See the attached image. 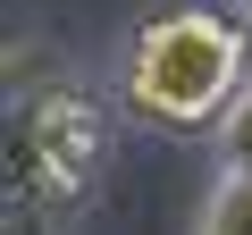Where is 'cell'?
Masks as SVG:
<instances>
[{"label":"cell","instance_id":"cell-1","mask_svg":"<svg viewBox=\"0 0 252 235\" xmlns=\"http://www.w3.org/2000/svg\"><path fill=\"white\" fill-rule=\"evenodd\" d=\"M244 76H252V17L244 9H160L126 42V67H118L126 109L168 135L227 126Z\"/></svg>","mask_w":252,"mask_h":235},{"label":"cell","instance_id":"cell-2","mask_svg":"<svg viewBox=\"0 0 252 235\" xmlns=\"http://www.w3.org/2000/svg\"><path fill=\"white\" fill-rule=\"evenodd\" d=\"M101 176V101L76 84H26L9 101V218L17 235H51L84 210Z\"/></svg>","mask_w":252,"mask_h":235},{"label":"cell","instance_id":"cell-3","mask_svg":"<svg viewBox=\"0 0 252 235\" xmlns=\"http://www.w3.org/2000/svg\"><path fill=\"white\" fill-rule=\"evenodd\" d=\"M202 235H252V168H227L210 210H202Z\"/></svg>","mask_w":252,"mask_h":235},{"label":"cell","instance_id":"cell-4","mask_svg":"<svg viewBox=\"0 0 252 235\" xmlns=\"http://www.w3.org/2000/svg\"><path fill=\"white\" fill-rule=\"evenodd\" d=\"M219 151H227V168H252V76H244V92H235V109H227V126H219Z\"/></svg>","mask_w":252,"mask_h":235},{"label":"cell","instance_id":"cell-5","mask_svg":"<svg viewBox=\"0 0 252 235\" xmlns=\"http://www.w3.org/2000/svg\"><path fill=\"white\" fill-rule=\"evenodd\" d=\"M235 9H244V17H252V0H235Z\"/></svg>","mask_w":252,"mask_h":235}]
</instances>
